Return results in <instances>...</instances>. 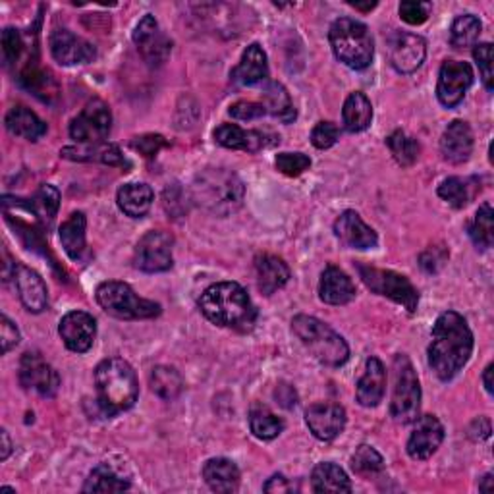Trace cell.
Masks as SVG:
<instances>
[{
  "instance_id": "cell-1",
  "label": "cell",
  "mask_w": 494,
  "mask_h": 494,
  "mask_svg": "<svg viewBox=\"0 0 494 494\" xmlns=\"http://www.w3.org/2000/svg\"><path fill=\"white\" fill-rule=\"evenodd\" d=\"M473 354V334L468 321L456 311L439 315L428 344V365L440 380H452Z\"/></svg>"
},
{
  "instance_id": "cell-2",
  "label": "cell",
  "mask_w": 494,
  "mask_h": 494,
  "mask_svg": "<svg viewBox=\"0 0 494 494\" xmlns=\"http://www.w3.org/2000/svg\"><path fill=\"white\" fill-rule=\"evenodd\" d=\"M199 309L209 321L222 328L251 330L257 318L251 297L237 282H218L199 297Z\"/></svg>"
},
{
  "instance_id": "cell-3",
  "label": "cell",
  "mask_w": 494,
  "mask_h": 494,
  "mask_svg": "<svg viewBox=\"0 0 494 494\" xmlns=\"http://www.w3.org/2000/svg\"><path fill=\"white\" fill-rule=\"evenodd\" d=\"M95 387H97L99 406L106 416H116L134 408L139 396L136 371L120 358H108L97 365Z\"/></svg>"
},
{
  "instance_id": "cell-4",
  "label": "cell",
  "mask_w": 494,
  "mask_h": 494,
  "mask_svg": "<svg viewBox=\"0 0 494 494\" xmlns=\"http://www.w3.org/2000/svg\"><path fill=\"white\" fill-rule=\"evenodd\" d=\"M246 187L237 174L227 168H207L191 186V197L217 217H228L244 203Z\"/></svg>"
},
{
  "instance_id": "cell-5",
  "label": "cell",
  "mask_w": 494,
  "mask_h": 494,
  "mask_svg": "<svg viewBox=\"0 0 494 494\" xmlns=\"http://www.w3.org/2000/svg\"><path fill=\"white\" fill-rule=\"evenodd\" d=\"M292 330L309 354L328 368H340L349 358V348L340 334L311 315H296Z\"/></svg>"
},
{
  "instance_id": "cell-6",
  "label": "cell",
  "mask_w": 494,
  "mask_h": 494,
  "mask_svg": "<svg viewBox=\"0 0 494 494\" xmlns=\"http://www.w3.org/2000/svg\"><path fill=\"white\" fill-rule=\"evenodd\" d=\"M328 41L334 56L348 68L365 70L371 66L375 43L369 27L365 24L352 18H340L330 25Z\"/></svg>"
},
{
  "instance_id": "cell-7",
  "label": "cell",
  "mask_w": 494,
  "mask_h": 494,
  "mask_svg": "<svg viewBox=\"0 0 494 494\" xmlns=\"http://www.w3.org/2000/svg\"><path fill=\"white\" fill-rule=\"evenodd\" d=\"M99 306L122 321H143V318H155L161 315L163 307L153 299L139 297L130 284L108 280L97 288Z\"/></svg>"
},
{
  "instance_id": "cell-8",
  "label": "cell",
  "mask_w": 494,
  "mask_h": 494,
  "mask_svg": "<svg viewBox=\"0 0 494 494\" xmlns=\"http://www.w3.org/2000/svg\"><path fill=\"white\" fill-rule=\"evenodd\" d=\"M421 385L416 368L408 356L398 354L394 359V390L390 402V416L394 421L408 425L419 418Z\"/></svg>"
},
{
  "instance_id": "cell-9",
  "label": "cell",
  "mask_w": 494,
  "mask_h": 494,
  "mask_svg": "<svg viewBox=\"0 0 494 494\" xmlns=\"http://www.w3.org/2000/svg\"><path fill=\"white\" fill-rule=\"evenodd\" d=\"M358 270L363 284L368 286L371 292L392 299L394 304L408 309V313L418 311L419 292L408 277L398 275L394 270H385L369 265H358Z\"/></svg>"
},
{
  "instance_id": "cell-10",
  "label": "cell",
  "mask_w": 494,
  "mask_h": 494,
  "mask_svg": "<svg viewBox=\"0 0 494 494\" xmlns=\"http://www.w3.org/2000/svg\"><path fill=\"white\" fill-rule=\"evenodd\" d=\"M113 127V113L106 103L93 99L70 124V137L82 146H101Z\"/></svg>"
},
{
  "instance_id": "cell-11",
  "label": "cell",
  "mask_w": 494,
  "mask_h": 494,
  "mask_svg": "<svg viewBox=\"0 0 494 494\" xmlns=\"http://www.w3.org/2000/svg\"><path fill=\"white\" fill-rule=\"evenodd\" d=\"M174 237L163 230H151L141 237L134 251V265L143 273H165L172 268Z\"/></svg>"
},
{
  "instance_id": "cell-12",
  "label": "cell",
  "mask_w": 494,
  "mask_h": 494,
  "mask_svg": "<svg viewBox=\"0 0 494 494\" xmlns=\"http://www.w3.org/2000/svg\"><path fill=\"white\" fill-rule=\"evenodd\" d=\"M20 385L43 398H55L60 388V377L39 352H25L20 359Z\"/></svg>"
},
{
  "instance_id": "cell-13",
  "label": "cell",
  "mask_w": 494,
  "mask_h": 494,
  "mask_svg": "<svg viewBox=\"0 0 494 494\" xmlns=\"http://www.w3.org/2000/svg\"><path fill=\"white\" fill-rule=\"evenodd\" d=\"M473 86V70L468 62L446 60L440 66L437 97L442 106L454 108L464 101L466 93Z\"/></svg>"
},
{
  "instance_id": "cell-14",
  "label": "cell",
  "mask_w": 494,
  "mask_h": 494,
  "mask_svg": "<svg viewBox=\"0 0 494 494\" xmlns=\"http://www.w3.org/2000/svg\"><path fill=\"white\" fill-rule=\"evenodd\" d=\"M134 43L137 45V51L149 66H161V64L166 62L172 51L170 39L163 34L155 20V15L151 14L143 15L139 24L136 25Z\"/></svg>"
},
{
  "instance_id": "cell-15",
  "label": "cell",
  "mask_w": 494,
  "mask_h": 494,
  "mask_svg": "<svg viewBox=\"0 0 494 494\" xmlns=\"http://www.w3.org/2000/svg\"><path fill=\"white\" fill-rule=\"evenodd\" d=\"M427 56V43L416 34L396 31L388 39V58L392 68L400 74H413L421 68Z\"/></svg>"
},
{
  "instance_id": "cell-16",
  "label": "cell",
  "mask_w": 494,
  "mask_h": 494,
  "mask_svg": "<svg viewBox=\"0 0 494 494\" xmlns=\"http://www.w3.org/2000/svg\"><path fill=\"white\" fill-rule=\"evenodd\" d=\"M58 334L70 352L86 354L91 349L95 337H97V321L86 311H70L62 317Z\"/></svg>"
},
{
  "instance_id": "cell-17",
  "label": "cell",
  "mask_w": 494,
  "mask_h": 494,
  "mask_svg": "<svg viewBox=\"0 0 494 494\" xmlns=\"http://www.w3.org/2000/svg\"><path fill=\"white\" fill-rule=\"evenodd\" d=\"M51 55L62 66H76V64L93 62L97 58V49L68 29H55L51 35Z\"/></svg>"
},
{
  "instance_id": "cell-18",
  "label": "cell",
  "mask_w": 494,
  "mask_h": 494,
  "mask_svg": "<svg viewBox=\"0 0 494 494\" xmlns=\"http://www.w3.org/2000/svg\"><path fill=\"white\" fill-rule=\"evenodd\" d=\"M413 423H416V427L409 435L406 450L411 459H428L440 449L444 440V427L435 416H421Z\"/></svg>"
},
{
  "instance_id": "cell-19",
  "label": "cell",
  "mask_w": 494,
  "mask_h": 494,
  "mask_svg": "<svg viewBox=\"0 0 494 494\" xmlns=\"http://www.w3.org/2000/svg\"><path fill=\"white\" fill-rule=\"evenodd\" d=\"M346 409L338 404H313L306 411V423L315 439L330 442L337 439L346 427Z\"/></svg>"
},
{
  "instance_id": "cell-20",
  "label": "cell",
  "mask_w": 494,
  "mask_h": 494,
  "mask_svg": "<svg viewBox=\"0 0 494 494\" xmlns=\"http://www.w3.org/2000/svg\"><path fill=\"white\" fill-rule=\"evenodd\" d=\"M334 236L352 249H373L378 244L377 232L363 222L356 211H344L334 222Z\"/></svg>"
},
{
  "instance_id": "cell-21",
  "label": "cell",
  "mask_w": 494,
  "mask_h": 494,
  "mask_svg": "<svg viewBox=\"0 0 494 494\" xmlns=\"http://www.w3.org/2000/svg\"><path fill=\"white\" fill-rule=\"evenodd\" d=\"M14 284L27 311L41 313L46 309V304H49V292H46L45 280L34 268L14 265Z\"/></svg>"
},
{
  "instance_id": "cell-22",
  "label": "cell",
  "mask_w": 494,
  "mask_h": 494,
  "mask_svg": "<svg viewBox=\"0 0 494 494\" xmlns=\"http://www.w3.org/2000/svg\"><path fill=\"white\" fill-rule=\"evenodd\" d=\"M440 153L452 165H464L473 153V132L468 122L454 120L440 137Z\"/></svg>"
},
{
  "instance_id": "cell-23",
  "label": "cell",
  "mask_w": 494,
  "mask_h": 494,
  "mask_svg": "<svg viewBox=\"0 0 494 494\" xmlns=\"http://www.w3.org/2000/svg\"><path fill=\"white\" fill-rule=\"evenodd\" d=\"M387 390V369L378 358H369L365 363V373L358 382L356 398L359 406L375 408L382 402Z\"/></svg>"
},
{
  "instance_id": "cell-24",
  "label": "cell",
  "mask_w": 494,
  "mask_h": 494,
  "mask_svg": "<svg viewBox=\"0 0 494 494\" xmlns=\"http://www.w3.org/2000/svg\"><path fill=\"white\" fill-rule=\"evenodd\" d=\"M318 297L328 306H346L356 297V286L342 268L328 265L318 282Z\"/></svg>"
},
{
  "instance_id": "cell-25",
  "label": "cell",
  "mask_w": 494,
  "mask_h": 494,
  "mask_svg": "<svg viewBox=\"0 0 494 494\" xmlns=\"http://www.w3.org/2000/svg\"><path fill=\"white\" fill-rule=\"evenodd\" d=\"M232 79L240 86H257L267 82L268 77V60L267 53L259 43H251L242 55V60L232 70Z\"/></svg>"
},
{
  "instance_id": "cell-26",
  "label": "cell",
  "mask_w": 494,
  "mask_h": 494,
  "mask_svg": "<svg viewBox=\"0 0 494 494\" xmlns=\"http://www.w3.org/2000/svg\"><path fill=\"white\" fill-rule=\"evenodd\" d=\"M255 273H257L259 290L265 296H273L277 290L284 288L292 277L290 267L270 253H261L255 257Z\"/></svg>"
},
{
  "instance_id": "cell-27",
  "label": "cell",
  "mask_w": 494,
  "mask_h": 494,
  "mask_svg": "<svg viewBox=\"0 0 494 494\" xmlns=\"http://www.w3.org/2000/svg\"><path fill=\"white\" fill-rule=\"evenodd\" d=\"M203 479L215 492H236L240 487V469L228 458H213L203 466Z\"/></svg>"
},
{
  "instance_id": "cell-28",
  "label": "cell",
  "mask_w": 494,
  "mask_h": 494,
  "mask_svg": "<svg viewBox=\"0 0 494 494\" xmlns=\"http://www.w3.org/2000/svg\"><path fill=\"white\" fill-rule=\"evenodd\" d=\"M116 201L124 215L132 218H141L149 213L151 205L155 201V191L149 184H143V182L124 184L118 189Z\"/></svg>"
},
{
  "instance_id": "cell-29",
  "label": "cell",
  "mask_w": 494,
  "mask_h": 494,
  "mask_svg": "<svg viewBox=\"0 0 494 494\" xmlns=\"http://www.w3.org/2000/svg\"><path fill=\"white\" fill-rule=\"evenodd\" d=\"M215 141L218 146L236 151L257 153L265 146V137L255 130H244L236 124H222L215 130Z\"/></svg>"
},
{
  "instance_id": "cell-30",
  "label": "cell",
  "mask_w": 494,
  "mask_h": 494,
  "mask_svg": "<svg viewBox=\"0 0 494 494\" xmlns=\"http://www.w3.org/2000/svg\"><path fill=\"white\" fill-rule=\"evenodd\" d=\"M5 124L12 136L24 137L27 141H37L46 134V124L34 113V110L24 105L10 108Z\"/></svg>"
},
{
  "instance_id": "cell-31",
  "label": "cell",
  "mask_w": 494,
  "mask_h": 494,
  "mask_svg": "<svg viewBox=\"0 0 494 494\" xmlns=\"http://www.w3.org/2000/svg\"><path fill=\"white\" fill-rule=\"evenodd\" d=\"M342 120L349 134H359L368 130L373 122V105L368 99V95L361 91L349 93V97L346 99L342 108Z\"/></svg>"
},
{
  "instance_id": "cell-32",
  "label": "cell",
  "mask_w": 494,
  "mask_h": 494,
  "mask_svg": "<svg viewBox=\"0 0 494 494\" xmlns=\"http://www.w3.org/2000/svg\"><path fill=\"white\" fill-rule=\"evenodd\" d=\"M263 105L267 108V115H273L284 124H290L296 120L297 113L292 103L288 89L278 82H267L263 87Z\"/></svg>"
},
{
  "instance_id": "cell-33",
  "label": "cell",
  "mask_w": 494,
  "mask_h": 494,
  "mask_svg": "<svg viewBox=\"0 0 494 494\" xmlns=\"http://www.w3.org/2000/svg\"><path fill=\"white\" fill-rule=\"evenodd\" d=\"M86 230H87V218L82 211H76L70 218L60 227V242L68 257L74 261L82 259L86 251Z\"/></svg>"
},
{
  "instance_id": "cell-34",
  "label": "cell",
  "mask_w": 494,
  "mask_h": 494,
  "mask_svg": "<svg viewBox=\"0 0 494 494\" xmlns=\"http://www.w3.org/2000/svg\"><path fill=\"white\" fill-rule=\"evenodd\" d=\"M311 489L315 492H352V481L342 468L332 461H323L311 473Z\"/></svg>"
},
{
  "instance_id": "cell-35",
  "label": "cell",
  "mask_w": 494,
  "mask_h": 494,
  "mask_svg": "<svg viewBox=\"0 0 494 494\" xmlns=\"http://www.w3.org/2000/svg\"><path fill=\"white\" fill-rule=\"evenodd\" d=\"M25 209L34 213L41 225L51 227L60 209V191L51 184L39 186L34 199L25 205Z\"/></svg>"
},
{
  "instance_id": "cell-36",
  "label": "cell",
  "mask_w": 494,
  "mask_h": 494,
  "mask_svg": "<svg viewBox=\"0 0 494 494\" xmlns=\"http://www.w3.org/2000/svg\"><path fill=\"white\" fill-rule=\"evenodd\" d=\"M22 86L43 103H53L58 97V84L51 72L39 66H27L20 76Z\"/></svg>"
},
{
  "instance_id": "cell-37",
  "label": "cell",
  "mask_w": 494,
  "mask_h": 494,
  "mask_svg": "<svg viewBox=\"0 0 494 494\" xmlns=\"http://www.w3.org/2000/svg\"><path fill=\"white\" fill-rule=\"evenodd\" d=\"M132 487L122 473H118L110 464H101L95 468L84 485V492H122Z\"/></svg>"
},
{
  "instance_id": "cell-38",
  "label": "cell",
  "mask_w": 494,
  "mask_h": 494,
  "mask_svg": "<svg viewBox=\"0 0 494 494\" xmlns=\"http://www.w3.org/2000/svg\"><path fill=\"white\" fill-rule=\"evenodd\" d=\"M149 380H151L153 392L158 398H163V400H166V402L176 400V398L184 390L182 375L174 368H168V365H158V368H155L151 371Z\"/></svg>"
},
{
  "instance_id": "cell-39",
  "label": "cell",
  "mask_w": 494,
  "mask_h": 494,
  "mask_svg": "<svg viewBox=\"0 0 494 494\" xmlns=\"http://www.w3.org/2000/svg\"><path fill=\"white\" fill-rule=\"evenodd\" d=\"M483 24L473 14H464L454 20L450 27V43L456 49H464V46H475L479 41Z\"/></svg>"
},
{
  "instance_id": "cell-40",
  "label": "cell",
  "mask_w": 494,
  "mask_h": 494,
  "mask_svg": "<svg viewBox=\"0 0 494 494\" xmlns=\"http://www.w3.org/2000/svg\"><path fill=\"white\" fill-rule=\"evenodd\" d=\"M469 237L477 249H489L494 242V213L490 203H483L469 225Z\"/></svg>"
},
{
  "instance_id": "cell-41",
  "label": "cell",
  "mask_w": 494,
  "mask_h": 494,
  "mask_svg": "<svg viewBox=\"0 0 494 494\" xmlns=\"http://www.w3.org/2000/svg\"><path fill=\"white\" fill-rule=\"evenodd\" d=\"M251 433L261 440H273L284 431V421L267 408H255L249 416Z\"/></svg>"
},
{
  "instance_id": "cell-42",
  "label": "cell",
  "mask_w": 494,
  "mask_h": 494,
  "mask_svg": "<svg viewBox=\"0 0 494 494\" xmlns=\"http://www.w3.org/2000/svg\"><path fill=\"white\" fill-rule=\"evenodd\" d=\"M387 146L392 151L396 163L402 166H411L413 163L418 161L419 156V143L418 139H413L409 136H406L402 130H396L387 137Z\"/></svg>"
},
{
  "instance_id": "cell-43",
  "label": "cell",
  "mask_w": 494,
  "mask_h": 494,
  "mask_svg": "<svg viewBox=\"0 0 494 494\" xmlns=\"http://www.w3.org/2000/svg\"><path fill=\"white\" fill-rule=\"evenodd\" d=\"M352 469L358 475L371 477L385 469V459L369 444H361L352 456Z\"/></svg>"
},
{
  "instance_id": "cell-44",
  "label": "cell",
  "mask_w": 494,
  "mask_h": 494,
  "mask_svg": "<svg viewBox=\"0 0 494 494\" xmlns=\"http://www.w3.org/2000/svg\"><path fill=\"white\" fill-rule=\"evenodd\" d=\"M439 197L444 199L449 205H452L454 209H464V207L469 203L471 194H469V186L466 180H461L458 176L446 178L439 186Z\"/></svg>"
},
{
  "instance_id": "cell-45",
  "label": "cell",
  "mask_w": 494,
  "mask_h": 494,
  "mask_svg": "<svg viewBox=\"0 0 494 494\" xmlns=\"http://www.w3.org/2000/svg\"><path fill=\"white\" fill-rule=\"evenodd\" d=\"M275 165L284 174V176L297 178L306 170H309L311 158L304 153H280V155H277Z\"/></svg>"
},
{
  "instance_id": "cell-46",
  "label": "cell",
  "mask_w": 494,
  "mask_h": 494,
  "mask_svg": "<svg viewBox=\"0 0 494 494\" xmlns=\"http://www.w3.org/2000/svg\"><path fill=\"white\" fill-rule=\"evenodd\" d=\"M473 58L477 62V66H479V74L483 84L487 87V91H492V45L490 43H477L473 46Z\"/></svg>"
},
{
  "instance_id": "cell-47",
  "label": "cell",
  "mask_w": 494,
  "mask_h": 494,
  "mask_svg": "<svg viewBox=\"0 0 494 494\" xmlns=\"http://www.w3.org/2000/svg\"><path fill=\"white\" fill-rule=\"evenodd\" d=\"M340 137V130H338V126L337 124H332V122H318L315 127H313V132H311V143H313V147L317 149H330L334 143L338 141Z\"/></svg>"
},
{
  "instance_id": "cell-48",
  "label": "cell",
  "mask_w": 494,
  "mask_h": 494,
  "mask_svg": "<svg viewBox=\"0 0 494 494\" xmlns=\"http://www.w3.org/2000/svg\"><path fill=\"white\" fill-rule=\"evenodd\" d=\"M22 51H24V39L20 35V31L14 27H6L3 31V56H5L6 66H12V64L18 62V58L22 56Z\"/></svg>"
},
{
  "instance_id": "cell-49",
  "label": "cell",
  "mask_w": 494,
  "mask_h": 494,
  "mask_svg": "<svg viewBox=\"0 0 494 494\" xmlns=\"http://www.w3.org/2000/svg\"><path fill=\"white\" fill-rule=\"evenodd\" d=\"M428 12L431 5L428 3H416V0H404L400 5V18L409 25H421L428 20Z\"/></svg>"
},
{
  "instance_id": "cell-50",
  "label": "cell",
  "mask_w": 494,
  "mask_h": 494,
  "mask_svg": "<svg viewBox=\"0 0 494 494\" xmlns=\"http://www.w3.org/2000/svg\"><path fill=\"white\" fill-rule=\"evenodd\" d=\"M446 259H449V251H446L444 246H433L428 247L427 251L421 253L419 257V265L428 275H435L444 267Z\"/></svg>"
},
{
  "instance_id": "cell-51",
  "label": "cell",
  "mask_w": 494,
  "mask_h": 494,
  "mask_svg": "<svg viewBox=\"0 0 494 494\" xmlns=\"http://www.w3.org/2000/svg\"><path fill=\"white\" fill-rule=\"evenodd\" d=\"M166 146H168V141L158 134H146V136H139L132 141V147L147 158H153L158 151L165 149Z\"/></svg>"
},
{
  "instance_id": "cell-52",
  "label": "cell",
  "mask_w": 494,
  "mask_h": 494,
  "mask_svg": "<svg viewBox=\"0 0 494 494\" xmlns=\"http://www.w3.org/2000/svg\"><path fill=\"white\" fill-rule=\"evenodd\" d=\"M228 115L236 120H257L267 115V108L263 103H253V101H237L230 106Z\"/></svg>"
},
{
  "instance_id": "cell-53",
  "label": "cell",
  "mask_w": 494,
  "mask_h": 494,
  "mask_svg": "<svg viewBox=\"0 0 494 494\" xmlns=\"http://www.w3.org/2000/svg\"><path fill=\"white\" fill-rule=\"evenodd\" d=\"M0 342H3V354H8L12 348L20 344V330L6 315L0 318Z\"/></svg>"
},
{
  "instance_id": "cell-54",
  "label": "cell",
  "mask_w": 494,
  "mask_h": 494,
  "mask_svg": "<svg viewBox=\"0 0 494 494\" xmlns=\"http://www.w3.org/2000/svg\"><path fill=\"white\" fill-rule=\"evenodd\" d=\"M265 492H273V494H282V492H292L294 487L292 483L286 479L284 475H273L263 487Z\"/></svg>"
},
{
  "instance_id": "cell-55",
  "label": "cell",
  "mask_w": 494,
  "mask_h": 494,
  "mask_svg": "<svg viewBox=\"0 0 494 494\" xmlns=\"http://www.w3.org/2000/svg\"><path fill=\"white\" fill-rule=\"evenodd\" d=\"M490 421L487 418H479L475 419L469 427V437L475 440H487L490 437Z\"/></svg>"
},
{
  "instance_id": "cell-56",
  "label": "cell",
  "mask_w": 494,
  "mask_h": 494,
  "mask_svg": "<svg viewBox=\"0 0 494 494\" xmlns=\"http://www.w3.org/2000/svg\"><path fill=\"white\" fill-rule=\"evenodd\" d=\"M275 396H277V400H278V404L282 408H288L290 409V408H294L297 404V394H296V390L290 385H280L277 388Z\"/></svg>"
},
{
  "instance_id": "cell-57",
  "label": "cell",
  "mask_w": 494,
  "mask_h": 494,
  "mask_svg": "<svg viewBox=\"0 0 494 494\" xmlns=\"http://www.w3.org/2000/svg\"><path fill=\"white\" fill-rule=\"evenodd\" d=\"M0 439H3V452H0V459H8L10 452H12V442H10V437H8V431L6 428H3V433H0Z\"/></svg>"
},
{
  "instance_id": "cell-58",
  "label": "cell",
  "mask_w": 494,
  "mask_h": 494,
  "mask_svg": "<svg viewBox=\"0 0 494 494\" xmlns=\"http://www.w3.org/2000/svg\"><path fill=\"white\" fill-rule=\"evenodd\" d=\"M492 368H494V365L489 363V365H487V369H485V373H483V385H485V390H487L489 394H492Z\"/></svg>"
},
{
  "instance_id": "cell-59",
  "label": "cell",
  "mask_w": 494,
  "mask_h": 494,
  "mask_svg": "<svg viewBox=\"0 0 494 494\" xmlns=\"http://www.w3.org/2000/svg\"><path fill=\"white\" fill-rule=\"evenodd\" d=\"M492 481H494V479H492V475H490V473L485 475V477H483V483L479 485V490L490 492V490H492Z\"/></svg>"
},
{
  "instance_id": "cell-60",
  "label": "cell",
  "mask_w": 494,
  "mask_h": 494,
  "mask_svg": "<svg viewBox=\"0 0 494 494\" xmlns=\"http://www.w3.org/2000/svg\"><path fill=\"white\" fill-rule=\"evenodd\" d=\"M352 6L356 8V10H361V12H371L375 6H377V3H368V5H361V3H352Z\"/></svg>"
}]
</instances>
